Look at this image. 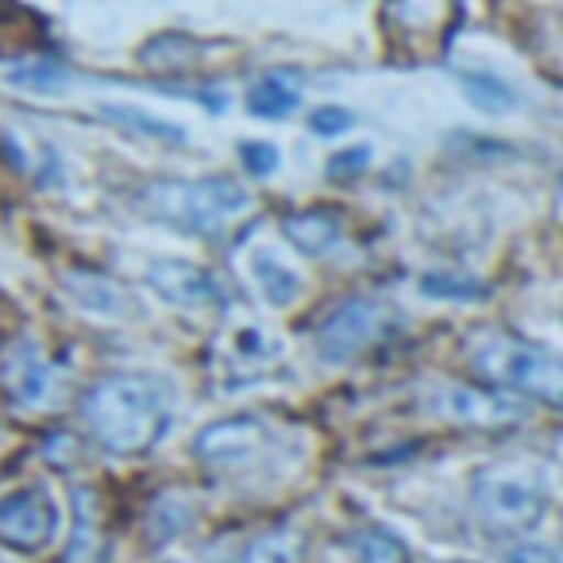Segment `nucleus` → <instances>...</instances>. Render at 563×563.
<instances>
[{
	"instance_id": "nucleus-1",
	"label": "nucleus",
	"mask_w": 563,
	"mask_h": 563,
	"mask_svg": "<svg viewBox=\"0 0 563 563\" xmlns=\"http://www.w3.org/2000/svg\"><path fill=\"white\" fill-rule=\"evenodd\" d=\"M93 440L112 455H143L170 424V390L151 375H112L81 401Z\"/></svg>"
},
{
	"instance_id": "nucleus-2",
	"label": "nucleus",
	"mask_w": 563,
	"mask_h": 563,
	"mask_svg": "<svg viewBox=\"0 0 563 563\" xmlns=\"http://www.w3.org/2000/svg\"><path fill=\"white\" fill-rule=\"evenodd\" d=\"M143 212L174 232L209 235L220 232L232 217L251 205V194L235 178H197V181H151L140 197Z\"/></svg>"
},
{
	"instance_id": "nucleus-3",
	"label": "nucleus",
	"mask_w": 563,
	"mask_h": 563,
	"mask_svg": "<svg viewBox=\"0 0 563 563\" xmlns=\"http://www.w3.org/2000/svg\"><path fill=\"white\" fill-rule=\"evenodd\" d=\"M475 371L498 386L563 409V355H548L540 347H525L517 340L494 336L475 347Z\"/></svg>"
},
{
	"instance_id": "nucleus-4",
	"label": "nucleus",
	"mask_w": 563,
	"mask_h": 563,
	"mask_svg": "<svg viewBox=\"0 0 563 563\" xmlns=\"http://www.w3.org/2000/svg\"><path fill=\"white\" fill-rule=\"evenodd\" d=\"M194 452L209 471L243 475V471H255L274 452V429L255 413L224 417V421H212L197 432Z\"/></svg>"
},
{
	"instance_id": "nucleus-5",
	"label": "nucleus",
	"mask_w": 563,
	"mask_h": 563,
	"mask_svg": "<svg viewBox=\"0 0 563 563\" xmlns=\"http://www.w3.org/2000/svg\"><path fill=\"white\" fill-rule=\"evenodd\" d=\"M475 509L494 532H529L544 517V498L521 475L509 471H478L475 475Z\"/></svg>"
},
{
	"instance_id": "nucleus-6",
	"label": "nucleus",
	"mask_w": 563,
	"mask_h": 563,
	"mask_svg": "<svg viewBox=\"0 0 563 563\" xmlns=\"http://www.w3.org/2000/svg\"><path fill=\"white\" fill-rule=\"evenodd\" d=\"M386 329H390V309L386 306L367 298L344 301L317 329V352H321L324 363H347L360 352H367L371 344H378L386 336Z\"/></svg>"
},
{
	"instance_id": "nucleus-7",
	"label": "nucleus",
	"mask_w": 563,
	"mask_h": 563,
	"mask_svg": "<svg viewBox=\"0 0 563 563\" xmlns=\"http://www.w3.org/2000/svg\"><path fill=\"white\" fill-rule=\"evenodd\" d=\"M55 501L43 486H16L0 498V544L12 552H43L55 537Z\"/></svg>"
},
{
	"instance_id": "nucleus-8",
	"label": "nucleus",
	"mask_w": 563,
	"mask_h": 563,
	"mask_svg": "<svg viewBox=\"0 0 563 563\" xmlns=\"http://www.w3.org/2000/svg\"><path fill=\"white\" fill-rule=\"evenodd\" d=\"M432 409L440 417L455 424H467V429H509V424L525 421V406L514 398H506L501 390L490 386H440L432 394Z\"/></svg>"
},
{
	"instance_id": "nucleus-9",
	"label": "nucleus",
	"mask_w": 563,
	"mask_h": 563,
	"mask_svg": "<svg viewBox=\"0 0 563 563\" xmlns=\"http://www.w3.org/2000/svg\"><path fill=\"white\" fill-rule=\"evenodd\" d=\"M51 363L43 355V347L35 344L27 332H16L0 344V390L9 394L12 406L32 409L40 401H47L51 394Z\"/></svg>"
},
{
	"instance_id": "nucleus-10",
	"label": "nucleus",
	"mask_w": 563,
	"mask_h": 563,
	"mask_svg": "<svg viewBox=\"0 0 563 563\" xmlns=\"http://www.w3.org/2000/svg\"><path fill=\"white\" fill-rule=\"evenodd\" d=\"M147 282L158 298L178 309H220V301H224L217 278L186 258H155L147 266Z\"/></svg>"
},
{
	"instance_id": "nucleus-11",
	"label": "nucleus",
	"mask_w": 563,
	"mask_h": 563,
	"mask_svg": "<svg viewBox=\"0 0 563 563\" xmlns=\"http://www.w3.org/2000/svg\"><path fill=\"white\" fill-rule=\"evenodd\" d=\"M104 544V506L97 486H74V537L66 563H93Z\"/></svg>"
},
{
	"instance_id": "nucleus-12",
	"label": "nucleus",
	"mask_w": 563,
	"mask_h": 563,
	"mask_svg": "<svg viewBox=\"0 0 563 563\" xmlns=\"http://www.w3.org/2000/svg\"><path fill=\"white\" fill-rule=\"evenodd\" d=\"M247 271H251V278H255L258 290H263V298L271 301L274 309H286L301 298V274L294 271V266L282 263L278 255H271V251L251 247Z\"/></svg>"
},
{
	"instance_id": "nucleus-13",
	"label": "nucleus",
	"mask_w": 563,
	"mask_h": 563,
	"mask_svg": "<svg viewBox=\"0 0 563 563\" xmlns=\"http://www.w3.org/2000/svg\"><path fill=\"white\" fill-rule=\"evenodd\" d=\"M63 286L81 309H89V313L120 317L128 309V294L120 290L117 282L97 271H63Z\"/></svg>"
},
{
	"instance_id": "nucleus-14",
	"label": "nucleus",
	"mask_w": 563,
	"mask_h": 563,
	"mask_svg": "<svg viewBox=\"0 0 563 563\" xmlns=\"http://www.w3.org/2000/svg\"><path fill=\"white\" fill-rule=\"evenodd\" d=\"M282 232L301 255H324L332 243L340 240V220L324 209H309V212H294V217L282 220Z\"/></svg>"
},
{
	"instance_id": "nucleus-15",
	"label": "nucleus",
	"mask_w": 563,
	"mask_h": 563,
	"mask_svg": "<svg viewBox=\"0 0 563 563\" xmlns=\"http://www.w3.org/2000/svg\"><path fill=\"white\" fill-rule=\"evenodd\" d=\"M220 352H224L232 363H240V367H266V363L278 360V340H274L263 324L243 321L224 332Z\"/></svg>"
},
{
	"instance_id": "nucleus-16",
	"label": "nucleus",
	"mask_w": 563,
	"mask_h": 563,
	"mask_svg": "<svg viewBox=\"0 0 563 563\" xmlns=\"http://www.w3.org/2000/svg\"><path fill=\"white\" fill-rule=\"evenodd\" d=\"M390 12L406 32L448 35V24L455 20V0H390Z\"/></svg>"
},
{
	"instance_id": "nucleus-17",
	"label": "nucleus",
	"mask_w": 563,
	"mask_h": 563,
	"mask_svg": "<svg viewBox=\"0 0 563 563\" xmlns=\"http://www.w3.org/2000/svg\"><path fill=\"white\" fill-rule=\"evenodd\" d=\"M309 540L298 529H271L255 537L243 552V563H306Z\"/></svg>"
},
{
	"instance_id": "nucleus-18",
	"label": "nucleus",
	"mask_w": 563,
	"mask_h": 563,
	"mask_svg": "<svg viewBox=\"0 0 563 563\" xmlns=\"http://www.w3.org/2000/svg\"><path fill=\"white\" fill-rule=\"evenodd\" d=\"M194 521H197L194 501L181 498V494H163L147 514V532L155 544H170L174 537L194 529Z\"/></svg>"
},
{
	"instance_id": "nucleus-19",
	"label": "nucleus",
	"mask_w": 563,
	"mask_h": 563,
	"mask_svg": "<svg viewBox=\"0 0 563 563\" xmlns=\"http://www.w3.org/2000/svg\"><path fill=\"white\" fill-rule=\"evenodd\" d=\"M101 112L112 120V124L128 128V132L143 135V140L174 143V147H178V143H186V128L170 124V120H158V117H151V112L135 109V104H104Z\"/></svg>"
},
{
	"instance_id": "nucleus-20",
	"label": "nucleus",
	"mask_w": 563,
	"mask_h": 563,
	"mask_svg": "<svg viewBox=\"0 0 563 563\" xmlns=\"http://www.w3.org/2000/svg\"><path fill=\"white\" fill-rule=\"evenodd\" d=\"M460 86H463V97H467L478 112L501 117V112L517 109V93L501 78H494V74H471L467 70V74H460Z\"/></svg>"
},
{
	"instance_id": "nucleus-21",
	"label": "nucleus",
	"mask_w": 563,
	"mask_h": 563,
	"mask_svg": "<svg viewBox=\"0 0 563 563\" xmlns=\"http://www.w3.org/2000/svg\"><path fill=\"white\" fill-rule=\"evenodd\" d=\"M201 58V43L189 35H158L143 47V66L151 70H189Z\"/></svg>"
},
{
	"instance_id": "nucleus-22",
	"label": "nucleus",
	"mask_w": 563,
	"mask_h": 563,
	"mask_svg": "<svg viewBox=\"0 0 563 563\" xmlns=\"http://www.w3.org/2000/svg\"><path fill=\"white\" fill-rule=\"evenodd\" d=\"M247 109L263 120H282L298 109V89L286 86L282 78H263L258 86H251L247 93Z\"/></svg>"
},
{
	"instance_id": "nucleus-23",
	"label": "nucleus",
	"mask_w": 563,
	"mask_h": 563,
	"mask_svg": "<svg viewBox=\"0 0 563 563\" xmlns=\"http://www.w3.org/2000/svg\"><path fill=\"white\" fill-rule=\"evenodd\" d=\"M352 552L360 563H413L409 560V548L383 529H367L360 537H352Z\"/></svg>"
},
{
	"instance_id": "nucleus-24",
	"label": "nucleus",
	"mask_w": 563,
	"mask_h": 563,
	"mask_svg": "<svg viewBox=\"0 0 563 563\" xmlns=\"http://www.w3.org/2000/svg\"><path fill=\"white\" fill-rule=\"evenodd\" d=\"M421 286H424L429 298H455V301L483 298V286H475V282H460V278H444V274H429Z\"/></svg>"
},
{
	"instance_id": "nucleus-25",
	"label": "nucleus",
	"mask_w": 563,
	"mask_h": 563,
	"mask_svg": "<svg viewBox=\"0 0 563 563\" xmlns=\"http://www.w3.org/2000/svg\"><path fill=\"white\" fill-rule=\"evenodd\" d=\"M352 124H355L352 112L336 109V104H324V109H317L313 117H309V128H313L317 135H344Z\"/></svg>"
},
{
	"instance_id": "nucleus-26",
	"label": "nucleus",
	"mask_w": 563,
	"mask_h": 563,
	"mask_svg": "<svg viewBox=\"0 0 563 563\" xmlns=\"http://www.w3.org/2000/svg\"><path fill=\"white\" fill-rule=\"evenodd\" d=\"M240 158L251 174H258V178L278 170V151H274V143H243Z\"/></svg>"
},
{
	"instance_id": "nucleus-27",
	"label": "nucleus",
	"mask_w": 563,
	"mask_h": 563,
	"mask_svg": "<svg viewBox=\"0 0 563 563\" xmlns=\"http://www.w3.org/2000/svg\"><path fill=\"white\" fill-rule=\"evenodd\" d=\"M367 163H371V151H367V147L340 151V155H332L329 174H332V178H352V174H360Z\"/></svg>"
},
{
	"instance_id": "nucleus-28",
	"label": "nucleus",
	"mask_w": 563,
	"mask_h": 563,
	"mask_svg": "<svg viewBox=\"0 0 563 563\" xmlns=\"http://www.w3.org/2000/svg\"><path fill=\"white\" fill-rule=\"evenodd\" d=\"M506 563H560V555L548 544H517L506 552Z\"/></svg>"
},
{
	"instance_id": "nucleus-29",
	"label": "nucleus",
	"mask_w": 563,
	"mask_h": 563,
	"mask_svg": "<svg viewBox=\"0 0 563 563\" xmlns=\"http://www.w3.org/2000/svg\"><path fill=\"white\" fill-rule=\"evenodd\" d=\"M16 81L20 86H43V89H55V86H63V70H20L16 74Z\"/></svg>"
},
{
	"instance_id": "nucleus-30",
	"label": "nucleus",
	"mask_w": 563,
	"mask_h": 563,
	"mask_svg": "<svg viewBox=\"0 0 563 563\" xmlns=\"http://www.w3.org/2000/svg\"><path fill=\"white\" fill-rule=\"evenodd\" d=\"M448 563H463V560H448Z\"/></svg>"
}]
</instances>
